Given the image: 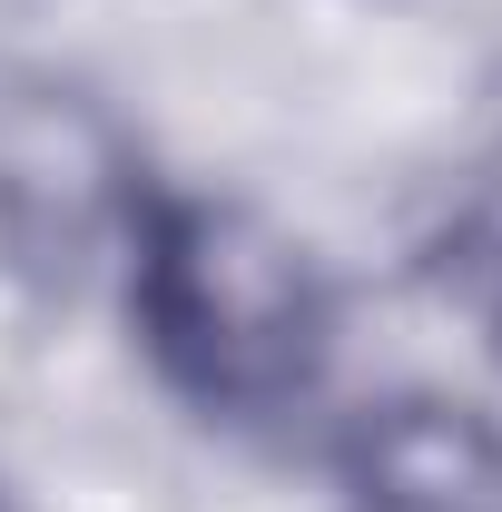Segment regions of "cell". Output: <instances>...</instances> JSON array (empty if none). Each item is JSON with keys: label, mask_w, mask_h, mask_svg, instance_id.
<instances>
[{"label": "cell", "mask_w": 502, "mask_h": 512, "mask_svg": "<svg viewBox=\"0 0 502 512\" xmlns=\"http://www.w3.org/2000/svg\"><path fill=\"white\" fill-rule=\"evenodd\" d=\"M109 286L148 384L188 424L227 444H276L325 414L345 365V286L315 237L266 217L256 197L148 168Z\"/></svg>", "instance_id": "cell-1"}, {"label": "cell", "mask_w": 502, "mask_h": 512, "mask_svg": "<svg viewBox=\"0 0 502 512\" xmlns=\"http://www.w3.org/2000/svg\"><path fill=\"white\" fill-rule=\"evenodd\" d=\"M138 188H148L138 128L89 79L0 50V266L30 286L109 276Z\"/></svg>", "instance_id": "cell-2"}, {"label": "cell", "mask_w": 502, "mask_h": 512, "mask_svg": "<svg viewBox=\"0 0 502 512\" xmlns=\"http://www.w3.org/2000/svg\"><path fill=\"white\" fill-rule=\"evenodd\" d=\"M335 512H502V414L453 384H375L325 414Z\"/></svg>", "instance_id": "cell-3"}, {"label": "cell", "mask_w": 502, "mask_h": 512, "mask_svg": "<svg viewBox=\"0 0 502 512\" xmlns=\"http://www.w3.org/2000/svg\"><path fill=\"white\" fill-rule=\"evenodd\" d=\"M414 276H424V296L443 316L502 365V158L463 168L434 197V217L414 227Z\"/></svg>", "instance_id": "cell-4"}]
</instances>
